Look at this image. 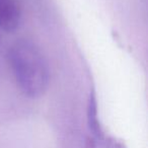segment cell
I'll return each mask as SVG.
<instances>
[{
	"label": "cell",
	"instance_id": "7a4b0ae2",
	"mask_svg": "<svg viewBox=\"0 0 148 148\" xmlns=\"http://www.w3.org/2000/svg\"><path fill=\"white\" fill-rule=\"evenodd\" d=\"M21 10L17 0H0V29L13 32L18 27Z\"/></svg>",
	"mask_w": 148,
	"mask_h": 148
},
{
	"label": "cell",
	"instance_id": "6da1fadb",
	"mask_svg": "<svg viewBox=\"0 0 148 148\" xmlns=\"http://www.w3.org/2000/svg\"><path fill=\"white\" fill-rule=\"evenodd\" d=\"M7 56L21 92L31 99L45 95L50 83V68L41 49L32 41L19 40L11 46Z\"/></svg>",
	"mask_w": 148,
	"mask_h": 148
},
{
	"label": "cell",
	"instance_id": "277c9868",
	"mask_svg": "<svg viewBox=\"0 0 148 148\" xmlns=\"http://www.w3.org/2000/svg\"><path fill=\"white\" fill-rule=\"evenodd\" d=\"M112 148H124V145L121 143H116V142H114V143L112 144Z\"/></svg>",
	"mask_w": 148,
	"mask_h": 148
},
{
	"label": "cell",
	"instance_id": "3957f363",
	"mask_svg": "<svg viewBox=\"0 0 148 148\" xmlns=\"http://www.w3.org/2000/svg\"><path fill=\"white\" fill-rule=\"evenodd\" d=\"M87 123L90 132L93 136L97 138H101L103 136V130H101V124L97 117V99L93 95L90 97L88 103V109H87Z\"/></svg>",
	"mask_w": 148,
	"mask_h": 148
}]
</instances>
